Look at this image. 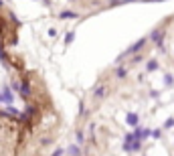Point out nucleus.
Listing matches in <instances>:
<instances>
[{
    "label": "nucleus",
    "instance_id": "10",
    "mask_svg": "<svg viewBox=\"0 0 174 156\" xmlns=\"http://www.w3.org/2000/svg\"><path fill=\"white\" fill-rule=\"evenodd\" d=\"M77 16H79V14L73 12V10H61V14H59V18H65V20H67V18H77Z\"/></svg>",
    "mask_w": 174,
    "mask_h": 156
},
{
    "label": "nucleus",
    "instance_id": "22",
    "mask_svg": "<svg viewBox=\"0 0 174 156\" xmlns=\"http://www.w3.org/2000/svg\"><path fill=\"white\" fill-rule=\"evenodd\" d=\"M49 37H57V31L55 29H49Z\"/></svg>",
    "mask_w": 174,
    "mask_h": 156
},
{
    "label": "nucleus",
    "instance_id": "11",
    "mask_svg": "<svg viewBox=\"0 0 174 156\" xmlns=\"http://www.w3.org/2000/svg\"><path fill=\"white\" fill-rule=\"evenodd\" d=\"M116 75H118V77H120V79H124V77H126V75H128V69H126L124 65H120V67L116 69Z\"/></svg>",
    "mask_w": 174,
    "mask_h": 156
},
{
    "label": "nucleus",
    "instance_id": "16",
    "mask_svg": "<svg viewBox=\"0 0 174 156\" xmlns=\"http://www.w3.org/2000/svg\"><path fill=\"white\" fill-rule=\"evenodd\" d=\"M168 128H174V118H168L164 122V130H168Z\"/></svg>",
    "mask_w": 174,
    "mask_h": 156
},
{
    "label": "nucleus",
    "instance_id": "4",
    "mask_svg": "<svg viewBox=\"0 0 174 156\" xmlns=\"http://www.w3.org/2000/svg\"><path fill=\"white\" fill-rule=\"evenodd\" d=\"M18 110L16 108H12V106H6L4 110H0V116H6V118H12V120H18Z\"/></svg>",
    "mask_w": 174,
    "mask_h": 156
},
{
    "label": "nucleus",
    "instance_id": "25",
    "mask_svg": "<svg viewBox=\"0 0 174 156\" xmlns=\"http://www.w3.org/2000/svg\"><path fill=\"white\" fill-rule=\"evenodd\" d=\"M0 2H2V0H0Z\"/></svg>",
    "mask_w": 174,
    "mask_h": 156
},
{
    "label": "nucleus",
    "instance_id": "19",
    "mask_svg": "<svg viewBox=\"0 0 174 156\" xmlns=\"http://www.w3.org/2000/svg\"><path fill=\"white\" fill-rule=\"evenodd\" d=\"M158 95H160L158 89H152V91H150V97H158Z\"/></svg>",
    "mask_w": 174,
    "mask_h": 156
},
{
    "label": "nucleus",
    "instance_id": "20",
    "mask_svg": "<svg viewBox=\"0 0 174 156\" xmlns=\"http://www.w3.org/2000/svg\"><path fill=\"white\" fill-rule=\"evenodd\" d=\"M53 156H63V148H57V150L53 152Z\"/></svg>",
    "mask_w": 174,
    "mask_h": 156
},
{
    "label": "nucleus",
    "instance_id": "23",
    "mask_svg": "<svg viewBox=\"0 0 174 156\" xmlns=\"http://www.w3.org/2000/svg\"><path fill=\"white\" fill-rule=\"evenodd\" d=\"M140 2H164V0H140Z\"/></svg>",
    "mask_w": 174,
    "mask_h": 156
},
{
    "label": "nucleus",
    "instance_id": "7",
    "mask_svg": "<svg viewBox=\"0 0 174 156\" xmlns=\"http://www.w3.org/2000/svg\"><path fill=\"white\" fill-rule=\"evenodd\" d=\"M35 112H37V110H35L33 106H29V108H26V112H24L22 116H18V120H20V122H29L31 118L35 116Z\"/></svg>",
    "mask_w": 174,
    "mask_h": 156
},
{
    "label": "nucleus",
    "instance_id": "8",
    "mask_svg": "<svg viewBox=\"0 0 174 156\" xmlns=\"http://www.w3.org/2000/svg\"><path fill=\"white\" fill-rule=\"evenodd\" d=\"M93 95H95L97 99L105 97V95H107V87H105V85H97V87H95V91H93Z\"/></svg>",
    "mask_w": 174,
    "mask_h": 156
},
{
    "label": "nucleus",
    "instance_id": "21",
    "mask_svg": "<svg viewBox=\"0 0 174 156\" xmlns=\"http://www.w3.org/2000/svg\"><path fill=\"white\" fill-rule=\"evenodd\" d=\"M77 140L83 142V132H81V130H77Z\"/></svg>",
    "mask_w": 174,
    "mask_h": 156
},
{
    "label": "nucleus",
    "instance_id": "1",
    "mask_svg": "<svg viewBox=\"0 0 174 156\" xmlns=\"http://www.w3.org/2000/svg\"><path fill=\"white\" fill-rule=\"evenodd\" d=\"M146 41H148L146 37H142V39H138L136 43H134V45H130V47H128V49H126V51H124V53L120 55V59H124V57H128V55H134V53H138V51H142V47L146 45Z\"/></svg>",
    "mask_w": 174,
    "mask_h": 156
},
{
    "label": "nucleus",
    "instance_id": "9",
    "mask_svg": "<svg viewBox=\"0 0 174 156\" xmlns=\"http://www.w3.org/2000/svg\"><path fill=\"white\" fill-rule=\"evenodd\" d=\"M158 69H160L158 61H156V59H150L148 65H146V71H148V73H154V71H158Z\"/></svg>",
    "mask_w": 174,
    "mask_h": 156
},
{
    "label": "nucleus",
    "instance_id": "14",
    "mask_svg": "<svg viewBox=\"0 0 174 156\" xmlns=\"http://www.w3.org/2000/svg\"><path fill=\"white\" fill-rule=\"evenodd\" d=\"M67 152H69V156H79L81 154V152H79V146H75V144H71Z\"/></svg>",
    "mask_w": 174,
    "mask_h": 156
},
{
    "label": "nucleus",
    "instance_id": "18",
    "mask_svg": "<svg viewBox=\"0 0 174 156\" xmlns=\"http://www.w3.org/2000/svg\"><path fill=\"white\" fill-rule=\"evenodd\" d=\"M150 136L152 138H160L162 136V130H154V132H150Z\"/></svg>",
    "mask_w": 174,
    "mask_h": 156
},
{
    "label": "nucleus",
    "instance_id": "2",
    "mask_svg": "<svg viewBox=\"0 0 174 156\" xmlns=\"http://www.w3.org/2000/svg\"><path fill=\"white\" fill-rule=\"evenodd\" d=\"M12 101H14V95H12V87H10V85H4V87H2V93H0V104L12 106Z\"/></svg>",
    "mask_w": 174,
    "mask_h": 156
},
{
    "label": "nucleus",
    "instance_id": "24",
    "mask_svg": "<svg viewBox=\"0 0 174 156\" xmlns=\"http://www.w3.org/2000/svg\"><path fill=\"white\" fill-rule=\"evenodd\" d=\"M71 2H75V0H71Z\"/></svg>",
    "mask_w": 174,
    "mask_h": 156
},
{
    "label": "nucleus",
    "instance_id": "5",
    "mask_svg": "<svg viewBox=\"0 0 174 156\" xmlns=\"http://www.w3.org/2000/svg\"><path fill=\"white\" fill-rule=\"evenodd\" d=\"M126 124H128L130 128H136V126L140 124V116H138L136 112H130V114H126Z\"/></svg>",
    "mask_w": 174,
    "mask_h": 156
},
{
    "label": "nucleus",
    "instance_id": "6",
    "mask_svg": "<svg viewBox=\"0 0 174 156\" xmlns=\"http://www.w3.org/2000/svg\"><path fill=\"white\" fill-rule=\"evenodd\" d=\"M18 91H20L22 97H31V83L26 79H22V83L18 85Z\"/></svg>",
    "mask_w": 174,
    "mask_h": 156
},
{
    "label": "nucleus",
    "instance_id": "13",
    "mask_svg": "<svg viewBox=\"0 0 174 156\" xmlns=\"http://www.w3.org/2000/svg\"><path fill=\"white\" fill-rule=\"evenodd\" d=\"M75 41V31H69L67 35H65V45H71Z\"/></svg>",
    "mask_w": 174,
    "mask_h": 156
},
{
    "label": "nucleus",
    "instance_id": "15",
    "mask_svg": "<svg viewBox=\"0 0 174 156\" xmlns=\"http://www.w3.org/2000/svg\"><path fill=\"white\" fill-rule=\"evenodd\" d=\"M128 2H140V0H111V6H118V4H128Z\"/></svg>",
    "mask_w": 174,
    "mask_h": 156
},
{
    "label": "nucleus",
    "instance_id": "17",
    "mask_svg": "<svg viewBox=\"0 0 174 156\" xmlns=\"http://www.w3.org/2000/svg\"><path fill=\"white\" fill-rule=\"evenodd\" d=\"M142 61V55H134L132 57V65H136V63H140Z\"/></svg>",
    "mask_w": 174,
    "mask_h": 156
},
{
    "label": "nucleus",
    "instance_id": "3",
    "mask_svg": "<svg viewBox=\"0 0 174 156\" xmlns=\"http://www.w3.org/2000/svg\"><path fill=\"white\" fill-rule=\"evenodd\" d=\"M150 39L154 41V43L160 47V51H162V41H164V31H162V29H156V31H152V33H150Z\"/></svg>",
    "mask_w": 174,
    "mask_h": 156
},
{
    "label": "nucleus",
    "instance_id": "12",
    "mask_svg": "<svg viewBox=\"0 0 174 156\" xmlns=\"http://www.w3.org/2000/svg\"><path fill=\"white\" fill-rule=\"evenodd\" d=\"M164 85H166V87H172L174 85V75L172 73H166V75H164Z\"/></svg>",
    "mask_w": 174,
    "mask_h": 156
}]
</instances>
